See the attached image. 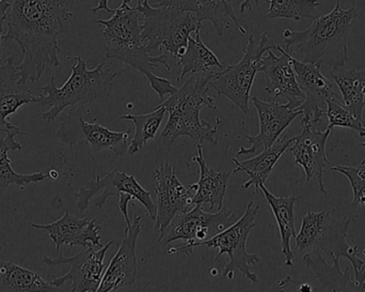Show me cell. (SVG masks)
<instances>
[{
  "label": "cell",
  "mask_w": 365,
  "mask_h": 292,
  "mask_svg": "<svg viewBox=\"0 0 365 292\" xmlns=\"http://www.w3.org/2000/svg\"><path fill=\"white\" fill-rule=\"evenodd\" d=\"M143 17L141 38L150 54L162 51V64L171 72L180 64L192 32L201 30L202 23L188 11L170 6H156L149 0H141L135 6Z\"/></svg>",
  "instance_id": "obj_6"
},
{
  "label": "cell",
  "mask_w": 365,
  "mask_h": 292,
  "mask_svg": "<svg viewBox=\"0 0 365 292\" xmlns=\"http://www.w3.org/2000/svg\"><path fill=\"white\" fill-rule=\"evenodd\" d=\"M356 168H357V171L359 173V175L365 179V158H364V161H362L361 164H360L359 166L356 167Z\"/></svg>",
  "instance_id": "obj_39"
},
{
  "label": "cell",
  "mask_w": 365,
  "mask_h": 292,
  "mask_svg": "<svg viewBox=\"0 0 365 292\" xmlns=\"http://www.w3.org/2000/svg\"><path fill=\"white\" fill-rule=\"evenodd\" d=\"M328 118L327 129H332L340 126V128L351 129L357 131L358 133L364 129V124L358 118L354 116V114L340 102V99H329L327 101V109L326 115Z\"/></svg>",
  "instance_id": "obj_33"
},
{
  "label": "cell",
  "mask_w": 365,
  "mask_h": 292,
  "mask_svg": "<svg viewBox=\"0 0 365 292\" xmlns=\"http://www.w3.org/2000/svg\"><path fill=\"white\" fill-rule=\"evenodd\" d=\"M278 44L267 34H263L259 41L251 36L247 42L244 56L237 64L227 66L220 72L212 75L208 86L218 96L229 99L244 114L249 113L251 89L255 75L259 72L262 58L265 53L277 49Z\"/></svg>",
  "instance_id": "obj_9"
},
{
  "label": "cell",
  "mask_w": 365,
  "mask_h": 292,
  "mask_svg": "<svg viewBox=\"0 0 365 292\" xmlns=\"http://www.w3.org/2000/svg\"><path fill=\"white\" fill-rule=\"evenodd\" d=\"M74 59L70 77L61 87L56 84V73L42 87L38 104L42 107L51 106L48 111L40 114V118L46 121H53L68 107L110 98L113 81L122 73V70H111L104 61L89 70L85 60L79 56H75Z\"/></svg>",
  "instance_id": "obj_5"
},
{
  "label": "cell",
  "mask_w": 365,
  "mask_h": 292,
  "mask_svg": "<svg viewBox=\"0 0 365 292\" xmlns=\"http://www.w3.org/2000/svg\"><path fill=\"white\" fill-rule=\"evenodd\" d=\"M267 17L269 19H287L302 21L319 17L317 0H269Z\"/></svg>",
  "instance_id": "obj_32"
},
{
  "label": "cell",
  "mask_w": 365,
  "mask_h": 292,
  "mask_svg": "<svg viewBox=\"0 0 365 292\" xmlns=\"http://www.w3.org/2000/svg\"><path fill=\"white\" fill-rule=\"evenodd\" d=\"M332 265H329L322 256L319 251H312L304 255V261L307 268L314 273L321 287L319 291H364V289L351 280L353 267H347L344 272L341 271L340 257L334 256Z\"/></svg>",
  "instance_id": "obj_25"
},
{
  "label": "cell",
  "mask_w": 365,
  "mask_h": 292,
  "mask_svg": "<svg viewBox=\"0 0 365 292\" xmlns=\"http://www.w3.org/2000/svg\"><path fill=\"white\" fill-rule=\"evenodd\" d=\"M359 135H360V136H361V137H365V128H364V129H362V130H361V131H360V132H359ZM361 147L365 148V141H364V143H362V144H361Z\"/></svg>",
  "instance_id": "obj_40"
},
{
  "label": "cell",
  "mask_w": 365,
  "mask_h": 292,
  "mask_svg": "<svg viewBox=\"0 0 365 292\" xmlns=\"http://www.w3.org/2000/svg\"><path fill=\"white\" fill-rule=\"evenodd\" d=\"M278 286L281 291H302V284H297V282H295L291 276H287L284 280L279 282Z\"/></svg>",
  "instance_id": "obj_36"
},
{
  "label": "cell",
  "mask_w": 365,
  "mask_h": 292,
  "mask_svg": "<svg viewBox=\"0 0 365 292\" xmlns=\"http://www.w3.org/2000/svg\"><path fill=\"white\" fill-rule=\"evenodd\" d=\"M358 19L355 6L343 9L340 0L327 14L313 19L312 25L302 31L283 30L285 51L296 46L293 56H302V61L331 69L344 66L349 61V38Z\"/></svg>",
  "instance_id": "obj_2"
},
{
  "label": "cell",
  "mask_w": 365,
  "mask_h": 292,
  "mask_svg": "<svg viewBox=\"0 0 365 292\" xmlns=\"http://www.w3.org/2000/svg\"><path fill=\"white\" fill-rule=\"evenodd\" d=\"M362 253H364V255L365 256V250L362 251Z\"/></svg>",
  "instance_id": "obj_41"
},
{
  "label": "cell",
  "mask_w": 365,
  "mask_h": 292,
  "mask_svg": "<svg viewBox=\"0 0 365 292\" xmlns=\"http://www.w3.org/2000/svg\"><path fill=\"white\" fill-rule=\"evenodd\" d=\"M195 38L189 36L186 51L180 60L182 71L177 81H180L187 74H200V73L220 72L225 68V64L217 58V56L204 44L201 39V30L195 32Z\"/></svg>",
  "instance_id": "obj_30"
},
{
  "label": "cell",
  "mask_w": 365,
  "mask_h": 292,
  "mask_svg": "<svg viewBox=\"0 0 365 292\" xmlns=\"http://www.w3.org/2000/svg\"><path fill=\"white\" fill-rule=\"evenodd\" d=\"M166 113V109L162 105H158L153 111L145 115L126 114V115L120 116V119L128 120L134 124V136L128 147V153L130 156L138 153L147 145L148 141L155 139L156 133L160 128Z\"/></svg>",
  "instance_id": "obj_31"
},
{
  "label": "cell",
  "mask_w": 365,
  "mask_h": 292,
  "mask_svg": "<svg viewBox=\"0 0 365 292\" xmlns=\"http://www.w3.org/2000/svg\"><path fill=\"white\" fill-rule=\"evenodd\" d=\"M294 141H295V137L284 135L283 137H279L278 141L272 147L263 150L259 154H255V156L249 160L240 162L237 158H233L232 161L236 165L233 173L244 171L249 177L248 181L242 184V188L247 190L250 186H255V192L259 193V186L266 183L274 165L280 160L282 154L291 147Z\"/></svg>",
  "instance_id": "obj_24"
},
{
  "label": "cell",
  "mask_w": 365,
  "mask_h": 292,
  "mask_svg": "<svg viewBox=\"0 0 365 292\" xmlns=\"http://www.w3.org/2000/svg\"><path fill=\"white\" fill-rule=\"evenodd\" d=\"M291 61L297 77L298 85L304 91L306 99L302 106V126H314L326 115L327 101L329 99H340L334 89V84L322 73L319 64L298 60L291 54Z\"/></svg>",
  "instance_id": "obj_14"
},
{
  "label": "cell",
  "mask_w": 365,
  "mask_h": 292,
  "mask_svg": "<svg viewBox=\"0 0 365 292\" xmlns=\"http://www.w3.org/2000/svg\"><path fill=\"white\" fill-rule=\"evenodd\" d=\"M329 76L340 89L345 106L362 121L365 109V69L358 70L341 66L332 69Z\"/></svg>",
  "instance_id": "obj_29"
},
{
  "label": "cell",
  "mask_w": 365,
  "mask_h": 292,
  "mask_svg": "<svg viewBox=\"0 0 365 292\" xmlns=\"http://www.w3.org/2000/svg\"><path fill=\"white\" fill-rule=\"evenodd\" d=\"M331 130L319 131L312 126L304 124L299 135L295 136V141L289 147L293 154L295 164L304 168L307 181L315 178L319 191L324 196H327V188L324 182V173L326 166H331L326 153V144Z\"/></svg>",
  "instance_id": "obj_17"
},
{
  "label": "cell",
  "mask_w": 365,
  "mask_h": 292,
  "mask_svg": "<svg viewBox=\"0 0 365 292\" xmlns=\"http://www.w3.org/2000/svg\"><path fill=\"white\" fill-rule=\"evenodd\" d=\"M277 51L281 56L274 55V51H268V55L262 58L259 72L265 74V90L272 94L274 101L284 98L289 109L302 106L306 96L298 85L297 77L291 61V54L278 45Z\"/></svg>",
  "instance_id": "obj_18"
},
{
  "label": "cell",
  "mask_w": 365,
  "mask_h": 292,
  "mask_svg": "<svg viewBox=\"0 0 365 292\" xmlns=\"http://www.w3.org/2000/svg\"><path fill=\"white\" fill-rule=\"evenodd\" d=\"M120 193L130 194L133 198L138 201L145 208L151 220L155 221L156 203L152 199L151 194L138 183L134 176L119 169L109 171L104 177L98 176L81 188L76 194L77 209L81 213H86L91 203L98 209H102L108 198L119 196Z\"/></svg>",
  "instance_id": "obj_10"
},
{
  "label": "cell",
  "mask_w": 365,
  "mask_h": 292,
  "mask_svg": "<svg viewBox=\"0 0 365 292\" xmlns=\"http://www.w3.org/2000/svg\"><path fill=\"white\" fill-rule=\"evenodd\" d=\"M29 225L34 228L46 231L51 241L55 243L57 253L63 246H68L70 248L81 246L83 248L103 246L101 243V226L96 218L91 221L87 218H77L70 211H66L59 220L49 224L30 223Z\"/></svg>",
  "instance_id": "obj_21"
},
{
  "label": "cell",
  "mask_w": 365,
  "mask_h": 292,
  "mask_svg": "<svg viewBox=\"0 0 365 292\" xmlns=\"http://www.w3.org/2000/svg\"><path fill=\"white\" fill-rule=\"evenodd\" d=\"M113 240L109 241L106 246H103L100 250H94V246L86 248L83 252L75 256L64 257L60 254L56 258L44 256L42 263L46 267H56V266L68 265L70 271L60 278L51 281V285L61 288L66 282H72L71 291L72 292H96L98 291L103 276H104V259L107 252L113 244Z\"/></svg>",
  "instance_id": "obj_12"
},
{
  "label": "cell",
  "mask_w": 365,
  "mask_h": 292,
  "mask_svg": "<svg viewBox=\"0 0 365 292\" xmlns=\"http://www.w3.org/2000/svg\"><path fill=\"white\" fill-rule=\"evenodd\" d=\"M141 14L130 6L115 9L109 19H96L102 25L107 59L119 60L145 75L152 89L164 102L167 96L177 91L168 79L154 73L160 64L158 56H152L141 38Z\"/></svg>",
  "instance_id": "obj_3"
},
{
  "label": "cell",
  "mask_w": 365,
  "mask_h": 292,
  "mask_svg": "<svg viewBox=\"0 0 365 292\" xmlns=\"http://www.w3.org/2000/svg\"><path fill=\"white\" fill-rule=\"evenodd\" d=\"M235 222L236 214L227 206H223L217 213H207L202 206L195 205L185 213L179 214L158 242L166 246L182 240L186 242L185 246H192L210 239Z\"/></svg>",
  "instance_id": "obj_11"
},
{
  "label": "cell",
  "mask_w": 365,
  "mask_h": 292,
  "mask_svg": "<svg viewBox=\"0 0 365 292\" xmlns=\"http://www.w3.org/2000/svg\"><path fill=\"white\" fill-rule=\"evenodd\" d=\"M259 211V206L253 201H249L242 218L233 223L231 226L225 228V231L217 233L216 236L206 241L200 242V243L169 248L167 254L191 255L193 250L197 248H216L218 250V254L214 261H218L223 254H227L229 256V261L222 270L223 278L232 280L234 278V273L236 271H240L249 282L257 284L259 278L251 270V268L259 263L261 258L259 255L249 253L247 251L246 244L249 235L257 225L255 220H257Z\"/></svg>",
  "instance_id": "obj_8"
},
{
  "label": "cell",
  "mask_w": 365,
  "mask_h": 292,
  "mask_svg": "<svg viewBox=\"0 0 365 292\" xmlns=\"http://www.w3.org/2000/svg\"><path fill=\"white\" fill-rule=\"evenodd\" d=\"M141 233V216L126 225L124 238L108 268L105 270L98 291H119L135 284L137 278L136 244Z\"/></svg>",
  "instance_id": "obj_19"
},
{
  "label": "cell",
  "mask_w": 365,
  "mask_h": 292,
  "mask_svg": "<svg viewBox=\"0 0 365 292\" xmlns=\"http://www.w3.org/2000/svg\"><path fill=\"white\" fill-rule=\"evenodd\" d=\"M68 118L70 119L66 121L72 124L73 128L75 129L61 126L58 132V137L64 143L68 144L71 147L79 143H85L89 145L94 152L109 150L119 158H124L128 153L132 128H128L124 132H115L101 126L98 122L90 124L86 121L81 113H77L74 116L70 115Z\"/></svg>",
  "instance_id": "obj_16"
},
{
  "label": "cell",
  "mask_w": 365,
  "mask_h": 292,
  "mask_svg": "<svg viewBox=\"0 0 365 292\" xmlns=\"http://www.w3.org/2000/svg\"><path fill=\"white\" fill-rule=\"evenodd\" d=\"M12 0H0V44L4 41V27L8 17L9 9H10ZM1 59V55H0Z\"/></svg>",
  "instance_id": "obj_35"
},
{
  "label": "cell",
  "mask_w": 365,
  "mask_h": 292,
  "mask_svg": "<svg viewBox=\"0 0 365 292\" xmlns=\"http://www.w3.org/2000/svg\"><path fill=\"white\" fill-rule=\"evenodd\" d=\"M269 0H242L240 2V12L245 13L247 11L252 10L253 6H259V2H266L268 4Z\"/></svg>",
  "instance_id": "obj_38"
},
{
  "label": "cell",
  "mask_w": 365,
  "mask_h": 292,
  "mask_svg": "<svg viewBox=\"0 0 365 292\" xmlns=\"http://www.w3.org/2000/svg\"><path fill=\"white\" fill-rule=\"evenodd\" d=\"M4 134L6 135L0 139V188H8L9 186L15 184L19 186V190H24L25 186H29L30 183H38L51 177V173H45L42 171L26 175L16 173L11 165L8 153L9 151H21L23 147L16 141L15 137L19 135H27V133L15 131Z\"/></svg>",
  "instance_id": "obj_28"
},
{
  "label": "cell",
  "mask_w": 365,
  "mask_h": 292,
  "mask_svg": "<svg viewBox=\"0 0 365 292\" xmlns=\"http://www.w3.org/2000/svg\"><path fill=\"white\" fill-rule=\"evenodd\" d=\"M154 180L158 196L154 229L158 231V240H160L179 214L185 213L193 207L195 192L189 186H182L175 169L169 162L154 171Z\"/></svg>",
  "instance_id": "obj_13"
},
{
  "label": "cell",
  "mask_w": 365,
  "mask_h": 292,
  "mask_svg": "<svg viewBox=\"0 0 365 292\" xmlns=\"http://www.w3.org/2000/svg\"><path fill=\"white\" fill-rule=\"evenodd\" d=\"M351 218L332 211H309L302 218L295 241L299 252L319 251L327 256L345 257L351 261L356 283L365 291V263L358 256L359 248L347 243Z\"/></svg>",
  "instance_id": "obj_7"
},
{
  "label": "cell",
  "mask_w": 365,
  "mask_h": 292,
  "mask_svg": "<svg viewBox=\"0 0 365 292\" xmlns=\"http://www.w3.org/2000/svg\"><path fill=\"white\" fill-rule=\"evenodd\" d=\"M15 54L6 58V64H0V133L21 131L19 126L9 121L23 105L40 103V96H34L27 84H21L14 64Z\"/></svg>",
  "instance_id": "obj_20"
},
{
  "label": "cell",
  "mask_w": 365,
  "mask_h": 292,
  "mask_svg": "<svg viewBox=\"0 0 365 292\" xmlns=\"http://www.w3.org/2000/svg\"><path fill=\"white\" fill-rule=\"evenodd\" d=\"M259 191L263 193L276 218L281 237V252L284 256V263L287 267H293L294 253L291 248V240L296 238L295 229V208L296 201H299L302 196L277 197L268 191L265 184L259 186Z\"/></svg>",
  "instance_id": "obj_26"
},
{
  "label": "cell",
  "mask_w": 365,
  "mask_h": 292,
  "mask_svg": "<svg viewBox=\"0 0 365 292\" xmlns=\"http://www.w3.org/2000/svg\"><path fill=\"white\" fill-rule=\"evenodd\" d=\"M68 0H12L4 41H15L23 54L16 66L21 84L36 83L48 64L60 66L58 36L64 21L73 16L66 10Z\"/></svg>",
  "instance_id": "obj_1"
},
{
  "label": "cell",
  "mask_w": 365,
  "mask_h": 292,
  "mask_svg": "<svg viewBox=\"0 0 365 292\" xmlns=\"http://www.w3.org/2000/svg\"><path fill=\"white\" fill-rule=\"evenodd\" d=\"M330 171L334 173H342L347 178L351 188H353V203L351 206L357 208L365 203V179L359 175L355 166H344V165H334L329 167Z\"/></svg>",
  "instance_id": "obj_34"
},
{
  "label": "cell",
  "mask_w": 365,
  "mask_h": 292,
  "mask_svg": "<svg viewBox=\"0 0 365 292\" xmlns=\"http://www.w3.org/2000/svg\"><path fill=\"white\" fill-rule=\"evenodd\" d=\"M192 161L199 165L200 169L199 181L188 186L195 192L192 205H210V210H220L225 206L227 183L233 171H216L210 168L204 158L201 144H197V156H193Z\"/></svg>",
  "instance_id": "obj_23"
},
{
  "label": "cell",
  "mask_w": 365,
  "mask_h": 292,
  "mask_svg": "<svg viewBox=\"0 0 365 292\" xmlns=\"http://www.w3.org/2000/svg\"><path fill=\"white\" fill-rule=\"evenodd\" d=\"M133 0H122V4H120L121 6H130V2ZM109 0H98V6L96 8L92 9V12L96 13L98 11H106V12L113 13V9L109 6Z\"/></svg>",
  "instance_id": "obj_37"
},
{
  "label": "cell",
  "mask_w": 365,
  "mask_h": 292,
  "mask_svg": "<svg viewBox=\"0 0 365 292\" xmlns=\"http://www.w3.org/2000/svg\"><path fill=\"white\" fill-rule=\"evenodd\" d=\"M259 116V132L255 136L247 135L246 139L250 147H240L237 156H255L263 150L272 147L285 129L298 117L302 115V109H289L287 104H280L276 101L265 102L257 96L250 99Z\"/></svg>",
  "instance_id": "obj_15"
},
{
  "label": "cell",
  "mask_w": 365,
  "mask_h": 292,
  "mask_svg": "<svg viewBox=\"0 0 365 292\" xmlns=\"http://www.w3.org/2000/svg\"><path fill=\"white\" fill-rule=\"evenodd\" d=\"M155 6L188 11L197 16L200 23L210 21L219 36H222L225 30L229 29L231 21L240 34H247V30L236 19L232 0H158Z\"/></svg>",
  "instance_id": "obj_22"
},
{
  "label": "cell",
  "mask_w": 365,
  "mask_h": 292,
  "mask_svg": "<svg viewBox=\"0 0 365 292\" xmlns=\"http://www.w3.org/2000/svg\"><path fill=\"white\" fill-rule=\"evenodd\" d=\"M216 73L193 74L180 89L160 103V105L166 109L169 115L168 122L160 135L162 139L175 143L180 137L186 136L197 144L202 141L214 145L218 144L216 135L220 119H217L216 124H212L200 118L202 107L206 106L212 111L217 109L214 99L210 96V88L208 86L210 79Z\"/></svg>",
  "instance_id": "obj_4"
},
{
  "label": "cell",
  "mask_w": 365,
  "mask_h": 292,
  "mask_svg": "<svg viewBox=\"0 0 365 292\" xmlns=\"http://www.w3.org/2000/svg\"><path fill=\"white\" fill-rule=\"evenodd\" d=\"M63 291L51 285L40 274L26 269L12 261L0 259V292Z\"/></svg>",
  "instance_id": "obj_27"
}]
</instances>
